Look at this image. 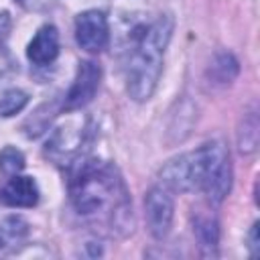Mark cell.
Here are the masks:
<instances>
[{
  "label": "cell",
  "mask_w": 260,
  "mask_h": 260,
  "mask_svg": "<svg viewBox=\"0 0 260 260\" xmlns=\"http://www.w3.org/2000/svg\"><path fill=\"white\" fill-rule=\"evenodd\" d=\"M171 32L173 20L169 16H158L140 30L128 61V91L136 102H144L152 95Z\"/></svg>",
  "instance_id": "3"
},
{
  "label": "cell",
  "mask_w": 260,
  "mask_h": 260,
  "mask_svg": "<svg viewBox=\"0 0 260 260\" xmlns=\"http://www.w3.org/2000/svg\"><path fill=\"white\" fill-rule=\"evenodd\" d=\"M8 32H10V16L8 12H0V47L6 43Z\"/></svg>",
  "instance_id": "14"
},
{
  "label": "cell",
  "mask_w": 260,
  "mask_h": 260,
  "mask_svg": "<svg viewBox=\"0 0 260 260\" xmlns=\"http://www.w3.org/2000/svg\"><path fill=\"white\" fill-rule=\"evenodd\" d=\"M0 199L10 207H32L39 201V187L30 177L14 175L0 191Z\"/></svg>",
  "instance_id": "7"
},
{
  "label": "cell",
  "mask_w": 260,
  "mask_h": 260,
  "mask_svg": "<svg viewBox=\"0 0 260 260\" xmlns=\"http://www.w3.org/2000/svg\"><path fill=\"white\" fill-rule=\"evenodd\" d=\"M256 232H258V223L252 225V234H250V248H252V256L258 254V238H256Z\"/></svg>",
  "instance_id": "15"
},
{
  "label": "cell",
  "mask_w": 260,
  "mask_h": 260,
  "mask_svg": "<svg viewBox=\"0 0 260 260\" xmlns=\"http://www.w3.org/2000/svg\"><path fill=\"white\" fill-rule=\"evenodd\" d=\"M28 98L24 91L20 89H6L0 95V114L2 116H14L16 112H20L26 106Z\"/></svg>",
  "instance_id": "10"
},
{
  "label": "cell",
  "mask_w": 260,
  "mask_h": 260,
  "mask_svg": "<svg viewBox=\"0 0 260 260\" xmlns=\"http://www.w3.org/2000/svg\"><path fill=\"white\" fill-rule=\"evenodd\" d=\"M59 53V35L57 28L53 24H45L39 28V32L32 37L30 45H28V59L35 65H49L55 61Z\"/></svg>",
  "instance_id": "8"
},
{
  "label": "cell",
  "mask_w": 260,
  "mask_h": 260,
  "mask_svg": "<svg viewBox=\"0 0 260 260\" xmlns=\"http://www.w3.org/2000/svg\"><path fill=\"white\" fill-rule=\"evenodd\" d=\"M160 177L169 189L205 191L213 201H221L232 187L230 154L221 142H209L167 162Z\"/></svg>",
  "instance_id": "1"
},
{
  "label": "cell",
  "mask_w": 260,
  "mask_h": 260,
  "mask_svg": "<svg viewBox=\"0 0 260 260\" xmlns=\"http://www.w3.org/2000/svg\"><path fill=\"white\" fill-rule=\"evenodd\" d=\"M75 39L81 49L100 53L108 45V22L98 10H85L75 20Z\"/></svg>",
  "instance_id": "4"
},
{
  "label": "cell",
  "mask_w": 260,
  "mask_h": 260,
  "mask_svg": "<svg viewBox=\"0 0 260 260\" xmlns=\"http://www.w3.org/2000/svg\"><path fill=\"white\" fill-rule=\"evenodd\" d=\"M209 71H211V75H213L217 81L225 83V81H232L234 75L238 73V63H236V59H234L232 55H219V57L213 61V65H211Z\"/></svg>",
  "instance_id": "11"
},
{
  "label": "cell",
  "mask_w": 260,
  "mask_h": 260,
  "mask_svg": "<svg viewBox=\"0 0 260 260\" xmlns=\"http://www.w3.org/2000/svg\"><path fill=\"white\" fill-rule=\"evenodd\" d=\"M0 169L6 175H18L24 169V156L14 146H4L0 150Z\"/></svg>",
  "instance_id": "12"
},
{
  "label": "cell",
  "mask_w": 260,
  "mask_h": 260,
  "mask_svg": "<svg viewBox=\"0 0 260 260\" xmlns=\"http://www.w3.org/2000/svg\"><path fill=\"white\" fill-rule=\"evenodd\" d=\"M144 207H146V221L150 234L158 240L165 238L173 221V199L167 187H152L144 199Z\"/></svg>",
  "instance_id": "5"
},
{
  "label": "cell",
  "mask_w": 260,
  "mask_h": 260,
  "mask_svg": "<svg viewBox=\"0 0 260 260\" xmlns=\"http://www.w3.org/2000/svg\"><path fill=\"white\" fill-rule=\"evenodd\" d=\"M71 201L81 215L108 217L120 223L130 215V199L126 187L114 167L102 160H85L71 175Z\"/></svg>",
  "instance_id": "2"
},
{
  "label": "cell",
  "mask_w": 260,
  "mask_h": 260,
  "mask_svg": "<svg viewBox=\"0 0 260 260\" xmlns=\"http://www.w3.org/2000/svg\"><path fill=\"white\" fill-rule=\"evenodd\" d=\"M197 234H199V240L203 246H215L217 242V230H215V223L211 219H203V221H197Z\"/></svg>",
  "instance_id": "13"
},
{
  "label": "cell",
  "mask_w": 260,
  "mask_h": 260,
  "mask_svg": "<svg viewBox=\"0 0 260 260\" xmlns=\"http://www.w3.org/2000/svg\"><path fill=\"white\" fill-rule=\"evenodd\" d=\"M100 67L93 61H83L77 69L75 81L65 98V110H77L83 108L87 102H91V98L95 95V89L100 85Z\"/></svg>",
  "instance_id": "6"
},
{
  "label": "cell",
  "mask_w": 260,
  "mask_h": 260,
  "mask_svg": "<svg viewBox=\"0 0 260 260\" xmlns=\"http://www.w3.org/2000/svg\"><path fill=\"white\" fill-rule=\"evenodd\" d=\"M28 225L20 219V217H8L0 223V248H8V246H16L18 242L24 240Z\"/></svg>",
  "instance_id": "9"
}]
</instances>
